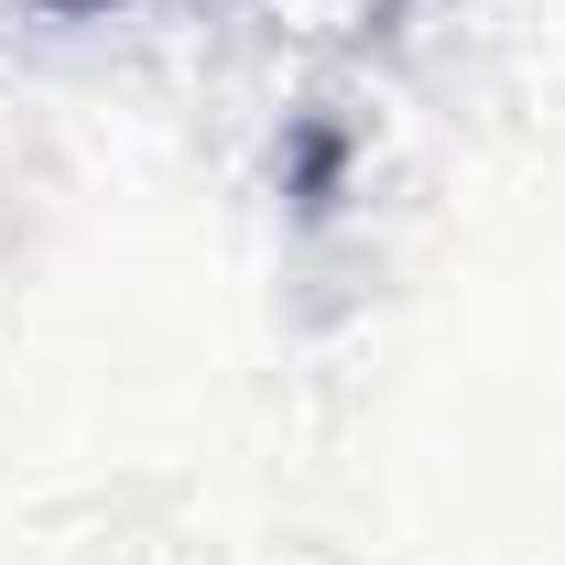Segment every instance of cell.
<instances>
[{
    "label": "cell",
    "instance_id": "cell-1",
    "mask_svg": "<svg viewBox=\"0 0 565 565\" xmlns=\"http://www.w3.org/2000/svg\"><path fill=\"white\" fill-rule=\"evenodd\" d=\"M44 11H98V0H44Z\"/></svg>",
    "mask_w": 565,
    "mask_h": 565
}]
</instances>
